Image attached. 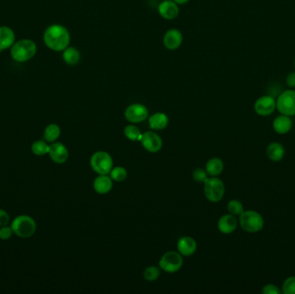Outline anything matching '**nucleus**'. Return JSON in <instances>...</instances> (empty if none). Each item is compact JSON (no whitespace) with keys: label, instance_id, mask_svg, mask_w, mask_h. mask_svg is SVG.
<instances>
[{"label":"nucleus","instance_id":"c756f323","mask_svg":"<svg viewBox=\"0 0 295 294\" xmlns=\"http://www.w3.org/2000/svg\"><path fill=\"white\" fill-rule=\"evenodd\" d=\"M281 292L284 294H295V276L288 277L284 280Z\"/></svg>","mask_w":295,"mask_h":294},{"label":"nucleus","instance_id":"b1692460","mask_svg":"<svg viewBox=\"0 0 295 294\" xmlns=\"http://www.w3.org/2000/svg\"><path fill=\"white\" fill-rule=\"evenodd\" d=\"M61 133V128L58 124H50L44 131V139L46 142H54L60 137Z\"/></svg>","mask_w":295,"mask_h":294},{"label":"nucleus","instance_id":"423d86ee","mask_svg":"<svg viewBox=\"0 0 295 294\" xmlns=\"http://www.w3.org/2000/svg\"><path fill=\"white\" fill-rule=\"evenodd\" d=\"M90 165L97 174L100 175L108 174L113 167V160L108 153L98 151L91 157Z\"/></svg>","mask_w":295,"mask_h":294},{"label":"nucleus","instance_id":"393cba45","mask_svg":"<svg viewBox=\"0 0 295 294\" xmlns=\"http://www.w3.org/2000/svg\"><path fill=\"white\" fill-rule=\"evenodd\" d=\"M125 135L126 138H128L131 141L134 142H138L141 141L142 139V133L139 130L138 127H136L135 125H128L125 128Z\"/></svg>","mask_w":295,"mask_h":294},{"label":"nucleus","instance_id":"5701e85b","mask_svg":"<svg viewBox=\"0 0 295 294\" xmlns=\"http://www.w3.org/2000/svg\"><path fill=\"white\" fill-rule=\"evenodd\" d=\"M62 58L69 66H75L80 60V53L75 47H68L62 51Z\"/></svg>","mask_w":295,"mask_h":294},{"label":"nucleus","instance_id":"6ab92c4d","mask_svg":"<svg viewBox=\"0 0 295 294\" xmlns=\"http://www.w3.org/2000/svg\"><path fill=\"white\" fill-rule=\"evenodd\" d=\"M14 43V31L7 26L0 27V52L10 49Z\"/></svg>","mask_w":295,"mask_h":294},{"label":"nucleus","instance_id":"c9c22d12","mask_svg":"<svg viewBox=\"0 0 295 294\" xmlns=\"http://www.w3.org/2000/svg\"><path fill=\"white\" fill-rule=\"evenodd\" d=\"M173 1H174L178 5H180V4H185L188 3L190 0H173Z\"/></svg>","mask_w":295,"mask_h":294},{"label":"nucleus","instance_id":"7c9ffc66","mask_svg":"<svg viewBox=\"0 0 295 294\" xmlns=\"http://www.w3.org/2000/svg\"><path fill=\"white\" fill-rule=\"evenodd\" d=\"M208 174L206 170H204L203 168H196L195 170L192 173V177L193 180L199 182V183H204L207 180Z\"/></svg>","mask_w":295,"mask_h":294},{"label":"nucleus","instance_id":"e433bc0d","mask_svg":"<svg viewBox=\"0 0 295 294\" xmlns=\"http://www.w3.org/2000/svg\"></svg>","mask_w":295,"mask_h":294},{"label":"nucleus","instance_id":"f704fd0d","mask_svg":"<svg viewBox=\"0 0 295 294\" xmlns=\"http://www.w3.org/2000/svg\"><path fill=\"white\" fill-rule=\"evenodd\" d=\"M286 84L291 88L295 87V72L290 73L289 75H287L286 77Z\"/></svg>","mask_w":295,"mask_h":294},{"label":"nucleus","instance_id":"20e7f679","mask_svg":"<svg viewBox=\"0 0 295 294\" xmlns=\"http://www.w3.org/2000/svg\"><path fill=\"white\" fill-rule=\"evenodd\" d=\"M11 228L14 234L21 238L32 237L36 231V221L31 216L20 215L16 216L11 223Z\"/></svg>","mask_w":295,"mask_h":294},{"label":"nucleus","instance_id":"cd10ccee","mask_svg":"<svg viewBox=\"0 0 295 294\" xmlns=\"http://www.w3.org/2000/svg\"><path fill=\"white\" fill-rule=\"evenodd\" d=\"M228 212L233 216H240L243 212L244 208L242 206V202L237 199H232L227 205Z\"/></svg>","mask_w":295,"mask_h":294},{"label":"nucleus","instance_id":"4468645a","mask_svg":"<svg viewBox=\"0 0 295 294\" xmlns=\"http://www.w3.org/2000/svg\"><path fill=\"white\" fill-rule=\"evenodd\" d=\"M49 155L54 162L63 164L68 160L69 153L67 147L61 142H52L50 145Z\"/></svg>","mask_w":295,"mask_h":294},{"label":"nucleus","instance_id":"ddd939ff","mask_svg":"<svg viewBox=\"0 0 295 294\" xmlns=\"http://www.w3.org/2000/svg\"><path fill=\"white\" fill-rule=\"evenodd\" d=\"M158 13L166 20H173L179 16V5L173 0H162L158 5Z\"/></svg>","mask_w":295,"mask_h":294},{"label":"nucleus","instance_id":"4c0bfd02","mask_svg":"<svg viewBox=\"0 0 295 294\" xmlns=\"http://www.w3.org/2000/svg\"><path fill=\"white\" fill-rule=\"evenodd\" d=\"M161 1H162V0H161Z\"/></svg>","mask_w":295,"mask_h":294},{"label":"nucleus","instance_id":"f3484780","mask_svg":"<svg viewBox=\"0 0 295 294\" xmlns=\"http://www.w3.org/2000/svg\"><path fill=\"white\" fill-rule=\"evenodd\" d=\"M113 187L112 179L108 177L107 174H102L97 177L93 181V188L99 194H107Z\"/></svg>","mask_w":295,"mask_h":294},{"label":"nucleus","instance_id":"bb28decb","mask_svg":"<svg viewBox=\"0 0 295 294\" xmlns=\"http://www.w3.org/2000/svg\"><path fill=\"white\" fill-rule=\"evenodd\" d=\"M110 178L112 181H117V182H122L125 181L128 176L127 170L125 167H112V169L110 172Z\"/></svg>","mask_w":295,"mask_h":294},{"label":"nucleus","instance_id":"9b49d317","mask_svg":"<svg viewBox=\"0 0 295 294\" xmlns=\"http://www.w3.org/2000/svg\"><path fill=\"white\" fill-rule=\"evenodd\" d=\"M140 142L142 143V147L150 153L159 152L163 144L160 135L153 132H147L142 134Z\"/></svg>","mask_w":295,"mask_h":294},{"label":"nucleus","instance_id":"2eb2a0df","mask_svg":"<svg viewBox=\"0 0 295 294\" xmlns=\"http://www.w3.org/2000/svg\"><path fill=\"white\" fill-rule=\"evenodd\" d=\"M239 225L238 219L231 214H226L221 216L217 222V229L223 234L229 235L233 233Z\"/></svg>","mask_w":295,"mask_h":294},{"label":"nucleus","instance_id":"c85d7f7f","mask_svg":"<svg viewBox=\"0 0 295 294\" xmlns=\"http://www.w3.org/2000/svg\"><path fill=\"white\" fill-rule=\"evenodd\" d=\"M160 276V269L157 267L150 266L147 267L143 272V277L148 281H155Z\"/></svg>","mask_w":295,"mask_h":294},{"label":"nucleus","instance_id":"2f4dec72","mask_svg":"<svg viewBox=\"0 0 295 294\" xmlns=\"http://www.w3.org/2000/svg\"><path fill=\"white\" fill-rule=\"evenodd\" d=\"M262 293L263 294H281V289L274 284H267L263 287Z\"/></svg>","mask_w":295,"mask_h":294},{"label":"nucleus","instance_id":"0eeeda50","mask_svg":"<svg viewBox=\"0 0 295 294\" xmlns=\"http://www.w3.org/2000/svg\"><path fill=\"white\" fill-rule=\"evenodd\" d=\"M276 109L288 117L295 116V91L293 89L281 92L276 100Z\"/></svg>","mask_w":295,"mask_h":294},{"label":"nucleus","instance_id":"39448f33","mask_svg":"<svg viewBox=\"0 0 295 294\" xmlns=\"http://www.w3.org/2000/svg\"><path fill=\"white\" fill-rule=\"evenodd\" d=\"M204 192L206 199L211 202H219L225 194V186L218 178L208 177L204 182Z\"/></svg>","mask_w":295,"mask_h":294},{"label":"nucleus","instance_id":"f03ea898","mask_svg":"<svg viewBox=\"0 0 295 294\" xmlns=\"http://www.w3.org/2000/svg\"><path fill=\"white\" fill-rule=\"evenodd\" d=\"M36 50L37 48L36 43L31 40H20L11 47V57L13 60L18 62H25L35 56Z\"/></svg>","mask_w":295,"mask_h":294},{"label":"nucleus","instance_id":"aec40b11","mask_svg":"<svg viewBox=\"0 0 295 294\" xmlns=\"http://www.w3.org/2000/svg\"><path fill=\"white\" fill-rule=\"evenodd\" d=\"M266 154L268 159L274 162H278L284 158L286 150L284 146L280 142H273L268 146Z\"/></svg>","mask_w":295,"mask_h":294},{"label":"nucleus","instance_id":"a211bd4d","mask_svg":"<svg viewBox=\"0 0 295 294\" xmlns=\"http://www.w3.org/2000/svg\"><path fill=\"white\" fill-rule=\"evenodd\" d=\"M178 252L184 256H191L195 253L197 249V242L193 238L190 237H183L177 243Z\"/></svg>","mask_w":295,"mask_h":294},{"label":"nucleus","instance_id":"4be33fe9","mask_svg":"<svg viewBox=\"0 0 295 294\" xmlns=\"http://www.w3.org/2000/svg\"><path fill=\"white\" fill-rule=\"evenodd\" d=\"M224 161L219 158H217V157L212 158L206 163V172H207V174L211 175V176H213V177H216V176H218L219 174H222L223 171H224Z\"/></svg>","mask_w":295,"mask_h":294},{"label":"nucleus","instance_id":"f257e3e1","mask_svg":"<svg viewBox=\"0 0 295 294\" xmlns=\"http://www.w3.org/2000/svg\"><path fill=\"white\" fill-rule=\"evenodd\" d=\"M70 39L68 28L61 25H50L43 35L46 46L55 52H61L66 50L69 45Z\"/></svg>","mask_w":295,"mask_h":294},{"label":"nucleus","instance_id":"a878e982","mask_svg":"<svg viewBox=\"0 0 295 294\" xmlns=\"http://www.w3.org/2000/svg\"><path fill=\"white\" fill-rule=\"evenodd\" d=\"M31 151L36 156H45L47 154H49L50 145L44 141H36L33 142L31 145Z\"/></svg>","mask_w":295,"mask_h":294},{"label":"nucleus","instance_id":"6e6552de","mask_svg":"<svg viewBox=\"0 0 295 294\" xmlns=\"http://www.w3.org/2000/svg\"><path fill=\"white\" fill-rule=\"evenodd\" d=\"M183 266V258L179 252L168 251L165 253L159 262V267L164 272L173 273L178 272Z\"/></svg>","mask_w":295,"mask_h":294},{"label":"nucleus","instance_id":"7ed1b4c3","mask_svg":"<svg viewBox=\"0 0 295 294\" xmlns=\"http://www.w3.org/2000/svg\"><path fill=\"white\" fill-rule=\"evenodd\" d=\"M239 216V224L243 231L252 234L263 231L264 219L256 211H244Z\"/></svg>","mask_w":295,"mask_h":294},{"label":"nucleus","instance_id":"9d476101","mask_svg":"<svg viewBox=\"0 0 295 294\" xmlns=\"http://www.w3.org/2000/svg\"><path fill=\"white\" fill-rule=\"evenodd\" d=\"M276 109V100L272 96L260 97L254 105V110L261 117H268L274 113Z\"/></svg>","mask_w":295,"mask_h":294},{"label":"nucleus","instance_id":"f8f14e48","mask_svg":"<svg viewBox=\"0 0 295 294\" xmlns=\"http://www.w3.org/2000/svg\"><path fill=\"white\" fill-rule=\"evenodd\" d=\"M183 43V35L177 28L168 29L163 36V44L167 50L174 51L178 50Z\"/></svg>","mask_w":295,"mask_h":294},{"label":"nucleus","instance_id":"412c9836","mask_svg":"<svg viewBox=\"0 0 295 294\" xmlns=\"http://www.w3.org/2000/svg\"><path fill=\"white\" fill-rule=\"evenodd\" d=\"M169 119L163 112H157L149 117L150 127L155 131H161L167 127Z\"/></svg>","mask_w":295,"mask_h":294},{"label":"nucleus","instance_id":"dca6fc26","mask_svg":"<svg viewBox=\"0 0 295 294\" xmlns=\"http://www.w3.org/2000/svg\"><path fill=\"white\" fill-rule=\"evenodd\" d=\"M272 126H273V130L277 134H280V135L288 134V132H291L292 128H293L291 117L281 114L280 116L274 118Z\"/></svg>","mask_w":295,"mask_h":294},{"label":"nucleus","instance_id":"473e14b6","mask_svg":"<svg viewBox=\"0 0 295 294\" xmlns=\"http://www.w3.org/2000/svg\"><path fill=\"white\" fill-rule=\"evenodd\" d=\"M13 233L14 232H13L11 226L9 227L5 225V226L0 227V239L3 241L10 239L12 237Z\"/></svg>","mask_w":295,"mask_h":294},{"label":"nucleus","instance_id":"72a5a7b5","mask_svg":"<svg viewBox=\"0 0 295 294\" xmlns=\"http://www.w3.org/2000/svg\"><path fill=\"white\" fill-rule=\"evenodd\" d=\"M10 223V216L7 212L4 210L0 209V227L8 225Z\"/></svg>","mask_w":295,"mask_h":294},{"label":"nucleus","instance_id":"1a4fd4ad","mask_svg":"<svg viewBox=\"0 0 295 294\" xmlns=\"http://www.w3.org/2000/svg\"><path fill=\"white\" fill-rule=\"evenodd\" d=\"M149 117L148 108L142 104H132L125 111L126 120L132 124H138L145 121Z\"/></svg>","mask_w":295,"mask_h":294}]
</instances>
